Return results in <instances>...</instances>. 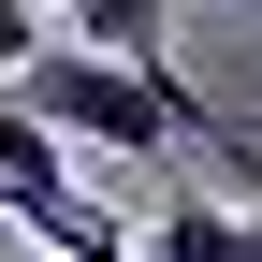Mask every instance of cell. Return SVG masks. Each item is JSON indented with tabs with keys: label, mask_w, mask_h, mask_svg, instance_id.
<instances>
[{
	"label": "cell",
	"mask_w": 262,
	"mask_h": 262,
	"mask_svg": "<svg viewBox=\"0 0 262 262\" xmlns=\"http://www.w3.org/2000/svg\"><path fill=\"white\" fill-rule=\"evenodd\" d=\"M73 15L88 58H117V73H175V0H58Z\"/></svg>",
	"instance_id": "7a4b0ae2"
},
{
	"label": "cell",
	"mask_w": 262,
	"mask_h": 262,
	"mask_svg": "<svg viewBox=\"0 0 262 262\" xmlns=\"http://www.w3.org/2000/svg\"><path fill=\"white\" fill-rule=\"evenodd\" d=\"M29 58H44V0H0V102H15Z\"/></svg>",
	"instance_id": "3957f363"
},
{
	"label": "cell",
	"mask_w": 262,
	"mask_h": 262,
	"mask_svg": "<svg viewBox=\"0 0 262 262\" xmlns=\"http://www.w3.org/2000/svg\"><path fill=\"white\" fill-rule=\"evenodd\" d=\"M248 219H262V204H248Z\"/></svg>",
	"instance_id": "277c9868"
},
{
	"label": "cell",
	"mask_w": 262,
	"mask_h": 262,
	"mask_svg": "<svg viewBox=\"0 0 262 262\" xmlns=\"http://www.w3.org/2000/svg\"><path fill=\"white\" fill-rule=\"evenodd\" d=\"M146 262H262V219L219 204V189H175V204L146 219Z\"/></svg>",
	"instance_id": "6da1fadb"
}]
</instances>
